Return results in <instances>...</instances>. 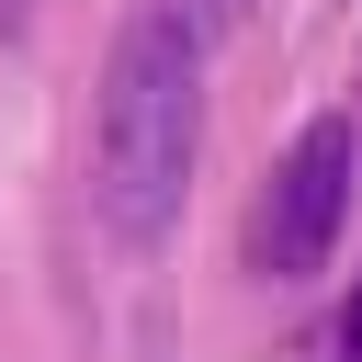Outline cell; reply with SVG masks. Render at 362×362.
<instances>
[{
	"mask_svg": "<svg viewBox=\"0 0 362 362\" xmlns=\"http://www.w3.org/2000/svg\"><path fill=\"white\" fill-rule=\"evenodd\" d=\"M204 158V45L170 11H136L102 57V136H90V204L124 249H158L192 204Z\"/></svg>",
	"mask_w": 362,
	"mask_h": 362,
	"instance_id": "cell-1",
	"label": "cell"
},
{
	"mask_svg": "<svg viewBox=\"0 0 362 362\" xmlns=\"http://www.w3.org/2000/svg\"><path fill=\"white\" fill-rule=\"evenodd\" d=\"M351 170H362L351 113H317V124L272 158V181H260V204H249V272H272V283L328 272V249H339V226H351Z\"/></svg>",
	"mask_w": 362,
	"mask_h": 362,
	"instance_id": "cell-2",
	"label": "cell"
},
{
	"mask_svg": "<svg viewBox=\"0 0 362 362\" xmlns=\"http://www.w3.org/2000/svg\"><path fill=\"white\" fill-rule=\"evenodd\" d=\"M158 11H170L192 45H215V34H238V23H249V0H158Z\"/></svg>",
	"mask_w": 362,
	"mask_h": 362,
	"instance_id": "cell-3",
	"label": "cell"
},
{
	"mask_svg": "<svg viewBox=\"0 0 362 362\" xmlns=\"http://www.w3.org/2000/svg\"><path fill=\"white\" fill-rule=\"evenodd\" d=\"M339 362H362V283H351V305H339Z\"/></svg>",
	"mask_w": 362,
	"mask_h": 362,
	"instance_id": "cell-4",
	"label": "cell"
},
{
	"mask_svg": "<svg viewBox=\"0 0 362 362\" xmlns=\"http://www.w3.org/2000/svg\"><path fill=\"white\" fill-rule=\"evenodd\" d=\"M23 11H34V0H0V34H23Z\"/></svg>",
	"mask_w": 362,
	"mask_h": 362,
	"instance_id": "cell-5",
	"label": "cell"
}]
</instances>
